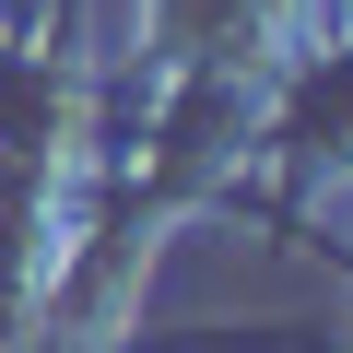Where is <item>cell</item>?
Returning a JSON list of instances; mask_svg holds the SVG:
<instances>
[]
</instances>
